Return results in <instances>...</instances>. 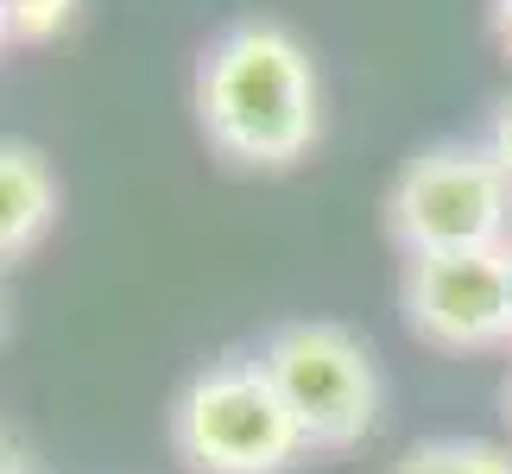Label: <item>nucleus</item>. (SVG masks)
I'll use <instances>...</instances> for the list:
<instances>
[{"label":"nucleus","instance_id":"f257e3e1","mask_svg":"<svg viewBox=\"0 0 512 474\" xmlns=\"http://www.w3.org/2000/svg\"><path fill=\"white\" fill-rule=\"evenodd\" d=\"M196 127L247 171H285L323 140L317 57L279 19H228L196 57Z\"/></svg>","mask_w":512,"mask_h":474},{"label":"nucleus","instance_id":"f03ea898","mask_svg":"<svg viewBox=\"0 0 512 474\" xmlns=\"http://www.w3.org/2000/svg\"><path fill=\"white\" fill-rule=\"evenodd\" d=\"M171 449L190 474H285L304 456V430L260 354H222L171 399Z\"/></svg>","mask_w":512,"mask_h":474},{"label":"nucleus","instance_id":"7ed1b4c3","mask_svg":"<svg viewBox=\"0 0 512 474\" xmlns=\"http://www.w3.org/2000/svg\"><path fill=\"white\" fill-rule=\"evenodd\" d=\"M386 228L405 260L512 247V184L481 140H437L392 177Z\"/></svg>","mask_w":512,"mask_h":474},{"label":"nucleus","instance_id":"20e7f679","mask_svg":"<svg viewBox=\"0 0 512 474\" xmlns=\"http://www.w3.org/2000/svg\"><path fill=\"white\" fill-rule=\"evenodd\" d=\"M260 367L279 386L285 411L304 430V449H354L373 437L386 405V380L373 348L348 323L329 316H304V323H279L260 342Z\"/></svg>","mask_w":512,"mask_h":474},{"label":"nucleus","instance_id":"39448f33","mask_svg":"<svg viewBox=\"0 0 512 474\" xmlns=\"http://www.w3.org/2000/svg\"><path fill=\"white\" fill-rule=\"evenodd\" d=\"M399 304H405V323L418 329L430 348L475 354V348L512 342V266H506V247L405 260Z\"/></svg>","mask_w":512,"mask_h":474},{"label":"nucleus","instance_id":"423d86ee","mask_svg":"<svg viewBox=\"0 0 512 474\" xmlns=\"http://www.w3.org/2000/svg\"><path fill=\"white\" fill-rule=\"evenodd\" d=\"M57 209H64V184L51 158L26 140H0V272L57 228Z\"/></svg>","mask_w":512,"mask_h":474},{"label":"nucleus","instance_id":"0eeeda50","mask_svg":"<svg viewBox=\"0 0 512 474\" xmlns=\"http://www.w3.org/2000/svg\"><path fill=\"white\" fill-rule=\"evenodd\" d=\"M392 474H512V449L487 437H424L392 462Z\"/></svg>","mask_w":512,"mask_h":474},{"label":"nucleus","instance_id":"6e6552de","mask_svg":"<svg viewBox=\"0 0 512 474\" xmlns=\"http://www.w3.org/2000/svg\"><path fill=\"white\" fill-rule=\"evenodd\" d=\"M83 0H7V26H13V45H45V38L70 32V19Z\"/></svg>","mask_w":512,"mask_h":474},{"label":"nucleus","instance_id":"1a4fd4ad","mask_svg":"<svg viewBox=\"0 0 512 474\" xmlns=\"http://www.w3.org/2000/svg\"><path fill=\"white\" fill-rule=\"evenodd\" d=\"M481 146L494 152V165L506 171V184H512V95L494 108V121H487V133H481Z\"/></svg>","mask_w":512,"mask_h":474},{"label":"nucleus","instance_id":"9d476101","mask_svg":"<svg viewBox=\"0 0 512 474\" xmlns=\"http://www.w3.org/2000/svg\"><path fill=\"white\" fill-rule=\"evenodd\" d=\"M0 474H38V462H32V449L13 437L7 424H0Z\"/></svg>","mask_w":512,"mask_h":474},{"label":"nucleus","instance_id":"9b49d317","mask_svg":"<svg viewBox=\"0 0 512 474\" xmlns=\"http://www.w3.org/2000/svg\"><path fill=\"white\" fill-rule=\"evenodd\" d=\"M494 32H500V45L512 57V0H494Z\"/></svg>","mask_w":512,"mask_h":474},{"label":"nucleus","instance_id":"f8f14e48","mask_svg":"<svg viewBox=\"0 0 512 474\" xmlns=\"http://www.w3.org/2000/svg\"><path fill=\"white\" fill-rule=\"evenodd\" d=\"M13 45V26H7V0H0V51Z\"/></svg>","mask_w":512,"mask_h":474},{"label":"nucleus","instance_id":"ddd939ff","mask_svg":"<svg viewBox=\"0 0 512 474\" xmlns=\"http://www.w3.org/2000/svg\"><path fill=\"white\" fill-rule=\"evenodd\" d=\"M0 342H7V291H0Z\"/></svg>","mask_w":512,"mask_h":474},{"label":"nucleus","instance_id":"4468645a","mask_svg":"<svg viewBox=\"0 0 512 474\" xmlns=\"http://www.w3.org/2000/svg\"><path fill=\"white\" fill-rule=\"evenodd\" d=\"M506 424H512V380H506Z\"/></svg>","mask_w":512,"mask_h":474},{"label":"nucleus","instance_id":"2eb2a0df","mask_svg":"<svg viewBox=\"0 0 512 474\" xmlns=\"http://www.w3.org/2000/svg\"><path fill=\"white\" fill-rule=\"evenodd\" d=\"M506 266H512V247H506Z\"/></svg>","mask_w":512,"mask_h":474}]
</instances>
